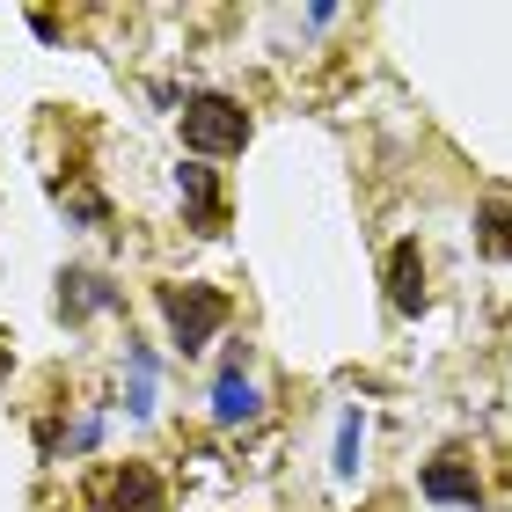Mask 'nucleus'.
I'll list each match as a JSON object with an SVG mask.
<instances>
[{
    "label": "nucleus",
    "mask_w": 512,
    "mask_h": 512,
    "mask_svg": "<svg viewBox=\"0 0 512 512\" xmlns=\"http://www.w3.org/2000/svg\"><path fill=\"white\" fill-rule=\"evenodd\" d=\"M476 242L491 249V256H512V205H483V220H476Z\"/></svg>",
    "instance_id": "1a4fd4ad"
},
{
    "label": "nucleus",
    "mask_w": 512,
    "mask_h": 512,
    "mask_svg": "<svg viewBox=\"0 0 512 512\" xmlns=\"http://www.w3.org/2000/svg\"><path fill=\"white\" fill-rule=\"evenodd\" d=\"M256 410H264V395H256L249 374H220L213 381V425H256Z\"/></svg>",
    "instance_id": "423d86ee"
},
{
    "label": "nucleus",
    "mask_w": 512,
    "mask_h": 512,
    "mask_svg": "<svg viewBox=\"0 0 512 512\" xmlns=\"http://www.w3.org/2000/svg\"><path fill=\"white\" fill-rule=\"evenodd\" d=\"M0 359H8V352H0Z\"/></svg>",
    "instance_id": "9b49d317"
},
{
    "label": "nucleus",
    "mask_w": 512,
    "mask_h": 512,
    "mask_svg": "<svg viewBox=\"0 0 512 512\" xmlns=\"http://www.w3.org/2000/svg\"><path fill=\"white\" fill-rule=\"evenodd\" d=\"M417 491H425L432 505H483L476 461H461V454H439V461H425V476H417Z\"/></svg>",
    "instance_id": "7ed1b4c3"
},
{
    "label": "nucleus",
    "mask_w": 512,
    "mask_h": 512,
    "mask_svg": "<svg viewBox=\"0 0 512 512\" xmlns=\"http://www.w3.org/2000/svg\"><path fill=\"white\" fill-rule=\"evenodd\" d=\"M183 147L191 154H242L249 147V110L235 96H183Z\"/></svg>",
    "instance_id": "f257e3e1"
},
{
    "label": "nucleus",
    "mask_w": 512,
    "mask_h": 512,
    "mask_svg": "<svg viewBox=\"0 0 512 512\" xmlns=\"http://www.w3.org/2000/svg\"><path fill=\"white\" fill-rule=\"evenodd\" d=\"M110 512H161V483H154V469L125 461V469L110 476Z\"/></svg>",
    "instance_id": "0eeeda50"
},
{
    "label": "nucleus",
    "mask_w": 512,
    "mask_h": 512,
    "mask_svg": "<svg viewBox=\"0 0 512 512\" xmlns=\"http://www.w3.org/2000/svg\"><path fill=\"white\" fill-rule=\"evenodd\" d=\"M161 315H169V330L183 352H205L213 330L227 322V293L220 286H161Z\"/></svg>",
    "instance_id": "f03ea898"
},
{
    "label": "nucleus",
    "mask_w": 512,
    "mask_h": 512,
    "mask_svg": "<svg viewBox=\"0 0 512 512\" xmlns=\"http://www.w3.org/2000/svg\"><path fill=\"white\" fill-rule=\"evenodd\" d=\"M337 469H344V476L359 469V410L344 417V432H337Z\"/></svg>",
    "instance_id": "9d476101"
},
{
    "label": "nucleus",
    "mask_w": 512,
    "mask_h": 512,
    "mask_svg": "<svg viewBox=\"0 0 512 512\" xmlns=\"http://www.w3.org/2000/svg\"><path fill=\"white\" fill-rule=\"evenodd\" d=\"M388 300H395V315L425 308V256H417V242H395L388 249Z\"/></svg>",
    "instance_id": "39448f33"
},
{
    "label": "nucleus",
    "mask_w": 512,
    "mask_h": 512,
    "mask_svg": "<svg viewBox=\"0 0 512 512\" xmlns=\"http://www.w3.org/2000/svg\"><path fill=\"white\" fill-rule=\"evenodd\" d=\"M59 308H66V315H88V308H118V286H103L96 271H66V286H59Z\"/></svg>",
    "instance_id": "6e6552de"
},
{
    "label": "nucleus",
    "mask_w": 512,
    "mask_h": 512,
    "mask_svg": "<svg viewBox=\"0 0 512 512\" xmlns=\"http://www.w3.org/2000/svg\"><path fill=\"white\" fill-rule=\"evenodd\" d=\"M176 191H183V205H191V220H198V235H220V227H227V205H220V183H213V169H205V161H183V169H176Z\"/></svg>",
    "instance_id": "20e7f679"
}]
</instances>
